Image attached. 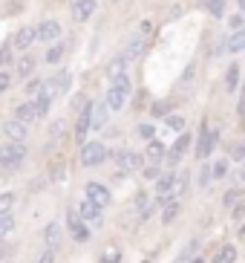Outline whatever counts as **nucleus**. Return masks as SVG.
<instances>
[{
	"instance_id": "nucleus-6",
	"label": "nucleus",
	"mask_w": 245,
	"mask_h": 263,
	"mask_svg": "<svg viewBox=\"0 0 245 263\" xmlns=\"http://www.w3.org/2000/svg\"><path fill=\"white\" fill-rule=\"evenodd\" d=\"M191 145H193L191 133H179V139L173 142V147L168 151V165H173V168H176V165L182 162V156L188 154V147H191Z\"/></svg>"
},
{
	"instance_id": "nucleus-47",
	"label": "nucleus",
	"mask_w": 245,
	"mask_h": 263,
	"mask_svg": "<svg viewBox=\"0 0 245 263\" xmlns=\"http://www.w3.org/2000/svg\"><path fill=\"white\" fill-rule=\"evenodd\" d=\"M58 133H64V124L55 122V124H52V136H58Z\"/></svg>"
},
{
	"instance_id": "nucleus-23",
	"label": "nucleus",
	"mask_w": 245,
	"mask_h": 263,
	"mask_svg": "<svg viewBox=\"0 0 245 263\" xmlns=\"http://www.w3.org/2000/svg\"><path fill=\"white\" fill-rule=\"evenodd\" d=\"M239 64H231L228 67V72H225V90L228 93H237V87H239Z\"/></svg>"
},
{
	"instance_id": "nucleus-49",
	"label": "nucleus",
	"mask_w": 245,
	"mask_h": 263,
	"mask_svg": "<svg viewBox=\"0 0 245 263\" xmlns=\"http://www.w3.org/2000/svg\"><path fill=\"white\" fill-rule=\"evenodd\" d=\"M145 263H153V260H145Z\"/></svg>"
},
{
	"instance_id": "nucleus-38",
	"label": "nucleus",
	"mask_w": 245,
	"mask_h": 263,
	"mask_svg": "<svg viewBox=\"0 0 245 263\" xmlns=\"http://www.w3.org/2000/svg\"><path fill=\"white\" fill-rule=\"evenodd\" d=\"M12 87V72H0V96Z\"/></svg>"
},
{
	"instance_id": "nucleus-9",
	"label": "nucleus",
	"mask_w": 245,
	"mask_h": 263,
	"mask_svg": "<svg viewBox=\"0 0 245 263\" xmlns=\"http://www.w3.org/2000/svg\"><path fill=\"white\" fill-rule=\"evenodd\" d=\"M32 44H35V26H21V29L15 32V38H12V47H15L17 52H26Z\"/></svg>"
},
{
	"instance_id": "nucleus-1",
	"label": "nucleus",
	"mask_w": 245,
	"mask_h": 263,
	"mask_svg": "<svg viewBox=\"0 0 245 263\" xmlns=\"http://www.w3.org/2000/svg\"><path fill=\"white\" fill-rule=\"evenodd\" d=\"M130 78L124 76L118 78V81H113L107 90V99H104V104H107V110H121L124 104H127V99H130Z\"/></svg>"
},
{
	"instance_id": "nucleus-11",
	"label": "nucleus",
	"mask_w": 245,
	"mask_h": 263,
	"mask_svg": "<svg viewBox=\"0 0 245 263\" xmlns=\"http://www.w3.org/2000/svg\"><path fill=\"white\" fill-rule=\"evenodd\" d=\"M3 133H6L9 142H23L26 139V124L17 122V119H6L3 122Z\"/></svg>"
},
{
	"instance_id": "nucleus-19",
	"label": "nucleus",
	"mask_w": 245,
	"mask_h": 263,
	"mask_svg": "<svg viewBox=\"0 0 245 263\" xmlns=\"http://www.w3.org/2000/svg\"><path fill=\"white\" fill-rule=\"evenodd\" d=\"M15 119H17V122H23V124H29V122H35V119H38V110H35V104H32V101H23V104H17Z\"/></svg>"
},
{
	"instance_id": "nucleus-48",
	"label": "nucleus",
	"mask_w": 245,
	"mask_h": 263,
	"mask_svg": "<svg viewBox=\"0 0 245 263\" xmlns=\"http://www.w3.org/2000/svg\"><path fill=\"white\" fill-rule=\"evenodd\" d=\"M3 252H6V249H3V243H0V257H3Z\"/></svg>"
},
{
	"instance_id": "nucleus-42",
	"label": "nucleus",
	"mask_w": 245,
	"mask_h": 263,
	"mask_svg": "<svg viewBox=\"0 0 245 263\" xmlns=\"http://www.w3.org/2000/svg\"><path fill=\"white\" fill-rule=\"evenodd\" d=\"M9 61H12V49L0 47V67H3V64H9Z\"/></svg>"
},
{
	"instance_id": "nucleus-44",
	"label": "nucleus",
	"mask_w": 245,
	"mask_h": 263,
	"mask_svg": "<svg viewBox=\"0 0 245 263\" xmlns=\"http://www.w3.org/2000/svg\"><path fill=\"white\" fill-rule=\"evenodd\" d=\"M208 179H211V171H208V165H202V174H199V185H208Z\"/></svg>"
},
{
	"instance_id": "nucleus-36",
	"label": "nucleus",
	"mask_w": 245,
	"mask_h": 263,
	"mask_svg": "<svg viewBox=\"0 0 245 263\" xmlns=\"http://www.w3.org/2000/svg\"><path fill=\"white\" fill-rule=\"evenodd\" d=\"M168 110H170L168 101H159V104H153V107H150V113H153V119H161V116H168Z\"/></svg>"
},
{
	"instance_id": "nucleus-26",
	"label": "nucleus",
	"mask_w": 245,
	"mask_h": 263,
	"mask_svg": "<svg viewBox=\"0 0 245 263\" xmlns=\"http://www.w3.org/2000/svg\"><path fill=\"white\" fill-rule=\"evenodd\" d=\"M12 232H15V217L12 214H0V240L9 237Z\"/></svg>"
},
{
	"instance_id": "nucleus-5",
	"label": "nucleus",
	"mask_w": 245,
	"mask_h": 263,
	"mask_svg": "<svg viewBox=\"0 0 245 263\" xmlns=\"http://www.w3.org/2000/svg\"><path fill=\"white\" fill-rule=\"evenodd\" d=\"M216 145H219V130H211V127H205V130L199 133V142H196V159H205V156H211L216 151Z\"/></svg>"
},
{
	"instance_id": "nucleus-24",
	"label": "nucleus",
	"mask_w": 245,
	"mask_h": 263,
	"mask_svg": "<svg viewBox=\"0 0 245 263\" xmlns=\"http://www.w3.org/2000/svg\"><path fill=\"white\" fill-rule=\"evenodd\" d=\"M242 49H245V32L239 29L225 41V52H242Z\"/></svg>"
},
{
	"instance_id": "nucleus-43",
	"label": "nucleus",
	"mask_w": 245,
	"mask_h": 263,
	"mask_svg": "<svg viewBox=\"0 0 245 263\" xmlns=\"http://www.w3.org/2000/svg\"><path fill=\"white\" fill-rule=\"evenodd\" d=\"M38 263H55V252H49V249H46L44 255L38 257Z\"/></svg>"
},
{
	"instance_id": "nucleus-8",
	"label": "nucleus",
	"mask_w": 245,
	"mask_h": 263,
	"mask_svg": "<svg viewBox=\"0 0 245 263\" xmlns=\"http://www.w3.org/2000/svg\"><path fill=\"white\" fill-rule=\"evenodd\" d=\"M61 24L58 21H44V24L35 29V41H44V44H55V41L61 38Z\"/></svg>"
},
{
	"instance_id": "nucleus-32",
	"label": "nucleus",
	"mask_w": 245,
	"mask_h": 263,
	"mask_svg": "<svg viewBox=\"0 0 245 263\" xmlns=\"http://www.w3.org/2000/svg\"><path fill=\"white\" fill-rule=\"evenodd\" d=\"M15 209V194H0V214H12Z\"/></svg>"
},
{
	"instance_id": "nucleus-20",
	"label": "nucleus",
	"mask_w": 245,
	"mask_h": 263,
	"mask_svg": "<svg viewBox=\"0 0 245 263\" xmlns=\"http://www.w3.org/2000/svg\"><path fill=\"white\" fill-rule=\"evenodd\" d=\"M237 260V249L231 246V243H225V246H219L214 252V257H211V263H234Z\"/></svg>"
},
{
	"instance_id": "nucleus-35",
	"label": "nucleus",
	"mask_w": 245,
	"mask_h": 263,
	"mask_svg": "<svg viewBox=\"0 0 245 263\" xmlns=\"http://www.w3.org/2000/svg\"><path fill=\"white\" fill-rule=\"evenodd\" d=\"M168 119V127L170 130H185V116H179V113H170V116H165Z\"/></svg>"
},
{
	"instance_id": "nucleus-40",
	"label": "nucleus",
	"mask_w": 245,
	"mask_h": 263,
	"mask_svg": "<svg viewBox=\"0 0 245 263\" xmlns=\"http://www.w3.org/2000/svg\"><path fill=\"white\" fill-rule=\"evenodd\" d=\"M228 26H231V32H239V29H242V15H234L228 21Z\"/></svg>"
},
{
	"instance_id": "nucleus-30",
	"label": "nucleus",
	"mask_w": 245,
	"mask_h": 263,
	"mask_svg": "<svg viewBox=\"0 0 245 263\" xmlns=\"http://www.w3.org/2000/svg\"><path fill=\"white\" fill-rule=\"evenodd\" d=\"M64 52H67L64 41H61V44H52V47H49V52H46V61H49V64H58V61L64 58Z\"/></svg>"
},
{
	"instance_id": "nucleus-39",
	"label": "nucleus",
	"mask_w": 245,
	"mask_h": 263,
	"mask_svg": "<svg viewBox=\"0 0 245 263\" xmlns=\"http://www.w3.org/2000/svg\"><path fill=\"white\" fill-rule=\"evenodd\" d=\"M40 84H44V78H32L29 84H26V93H29V96H38Z\"/></svg>"
},
{
	"instance_id": "nucleus-10",
	"label": "nucleus",
	"mask_w": 245,
	"mask_h": 263,
	"mask_svg": "<svg viewBox=\"0 0 245 263\" xmlns=\"http://www.w3.org/2000/svg\"><path fill=\"white\" fill-rule=\"evenodd\" d=\"M95 6H98V0H72V17H75L78 24H84V21L92 17Z\"/></svg>"
},
{
	"instance_id": "nucleus-50",
	"label": "nucleus",
	"mask_w": 245,
	"mask_h": 263,
	"mask_svg": "<svg viewBox=\"0 0 245 263\" xmlns=\"http://www.w3.org/2000/svg\"><path fill=\"white\" fill-rule=\"evenodd\" d=\"M199 3H205V0H199Z\"/></svg>"
},
{
	"instance_id": "nucleus-3",
	"label": "nucleus",
	"mask_w": 245,
	"mask_h": 263,
	"mask_svg": "<svg viewBox=\"0 0 245 263\" xmlns=\"http://www.w3.org/2000/svg\"><path fill=\"white\" fill-rule=\"evenodd\" d=\"M104 159H107L104 142H84V145H81V165H84V168H95V165H101Z\"/></svg>"
},
{
	"instance_id": "nucleus-4",
	"label": "nucleus",
	"mask_w": 245,
	"mask_h": 263,
	"mask_svg": "<svg viewBox=\"0 0 245 263\" xmlns=\"http://www.w3.org/2000/svg\"><path fill=\"white\" fill-rule=\"evenodd\" d=\"M67 232H69V237L78 240V243H87V240L92 237L87 223L78 217V211H67Z\"/></svg>"
},
{
	"instance_id": "nucleus-12",
	"label": "nucleus",
	"mask_w": 245,
	"mask_h": 263,
	"mask_svg": "<svg viewBox=\"0 0 245 263\" xmlns=\"http://www.w3.org/2000/svg\"><path fill=\"white\" fill-rule=\"evenodd\" d=\"M75 211H78V217H81L84 223H101V209L95 205V202H90L87 197L81 200V205H78Z\"/></svg>"
},
{
	"instance_id": "nucleus-31",
	"label": "nucleus",
	"mask_w": 245,
	"mask_h": 263,
	"mask_svg": "<svg viewBox=\"0 0 245 263\" xmlns=\"http://www.w3.org/2000/svg\"><path fill=\"white\" fill-rule=\"evenodd\" d=\"M156 197L159 200H168L170 197V177H159V182H156Z\"/></svg>"
},
{
	"instance_id": "nucleus-34",
	"label": "nucleus",
	"mask_w": 245,
	"mask_h": 263,
	"mask_svg": "<svg viewBox=\"0 0 245 263\" xmlns=\"http://www.w3.org/2000/svg\"><path fill=\"white\" fill-rule=\"evenodd\" d=\"M98 263H121V252H118V249H107V252L98 257Z\"/></svg>"
},
{
	"instance_id": "nucleus-2",
	"label": "nucleus",
	"mask_w": 245,
	"mask_h": 263,
	"mask_svg": "<svg viewBox=\"0 0 245 263\" xmlns=\"http://www.w3.org/2000/svg\"><path fill=\"white\" fill-rule=\"evenodd\" d=\"M26 159V145L23 142H6L0 145V165L3 168H21Z\"/></svg>"
},
{
	"instance_id": "nucleus-16",
	"label": "nucleus",
	"mask_w": 245,
	"mask_h": 263,
	"mask_svg": "<svg viewBox=\"0 0 245 263\" xmlns=\"http://www.w3.org/2000/svg\"><path fill=\"white\" fill-rule=\"evenodd\" d=\"M107 78L110 81H118V78H124L127 76V58L124 55H118V58H113V61H107Z\"/></svg>"
},
{
	"instance_id": "nucleus-15",
	"label": "nucleus",
	"mask_w": 245,
	"mask_h": 263,
	"mask_svg": "<svg viewBox=\"0 0 245 263\" xmlns=\"http://www.w3.org/2000/svg\"><path fill=\"white\" fill-rule=\"evenodd\" d=\"M44 243L49 252H55V249H61V223H49L44 229Z\"/></svg>"
},
{
	"instance_id": "nucleus-46",
	"label": "nucleus",
	"mask_w": 245,
	"mask_h": 263,
	"mask_svg": "<svg viewBox=\"0 0 245 263\" xmlns=\"http://www.w3.org/2000/svg\"><path fill=\"white\" fill-rule=\"evenodd\" d=\"M242 156H245V147H242V145H237V147H234V159H237V162H239Z\"/></svg>"
},
{
	"instance_id": "nucleus-7",
	"label": "nucleus",
	"mask_w": 245,
	"mask_h": 263,
	"mask_svg": "<svg viewBox=\"0 0 245 263\" xmlns=\"http://www.w3.org/2000/svg\"><path fill=\"white\" fill-rule=\"evenodd\" d=\"M84 197L90 202H95L98 209H107V205H110V191H107V185H101V182H87V185H84Z\"/></svg>"
},
{
	"instance_id": "nucleus-29",
	"label": "nucleus",
	"mask_w": 245,
	"mask_h": 263,
	"mask_svg": "<svg viewBox=\"0 0 245 263\" xmlns=\"http://www.w3.org/2000/svg\"><path fill=\"white\" fill-rule=\"evenodd\" d=\"M228 159H216V162H214V168H208V171H211V177H214V179H225V177H228Z\"/></svg>"
},
{
	"instance_id": "nucleus-14",
	"label": "nucleus",
	"mask_w": 245,
	"mask_h": 263,
	"mask_svg": "<svg viewBox=\"0 0 245 263\" xmlns=\"http://www.w3.org/2000/svg\"><path fill=\"white\" fill-rule=\"evenodd\" d=\"M118 165H121L124 171H138L145 165V156L136 154V151H121V154H118Z\"/></svg>"
},
{
	"instance_id": "nucleus-17",
	"label": "nucleus",
	"mask_w": 245,
	"mask_h": 263,
	"mask_svg": "<svg viewBox=\"0 0 245 263\" xmlns=\"http://www.w3.org/2000/svg\"><path fill=\"white\" fill-rule=\"evenodd\" d=\"M87 133H90V104H84L81 116H78V124H75V139L84 145L87 142Z\"/></svg>"
},
{
	"instance_id": "nucleus-37",
	"label": "nucleus",
	"mask_w": 245,
	"mask_h": 263,
	"mask_svg": "<svg viewBox=\"0 0 245 263\" xmlns=\"http://www.w3.org/2000/svg\"><path fill=\"white\" fill-rule=\"evenodd\" d=\"M196 246H199V243H196V240H193V243H188V249H185L182 255H179V260L176 263H188L193 257V252H196Z\"/></svg>"
},
{
	"instance_id": "nucleus-22",
	"label": "nucleus",
	"mask_w": 245,
	"mask_h": 263,
	"mask_svg": "<svg viewBox=\"0 0 245 263\" xmlns=\"http://www.w3.org/2000/svg\"><path fill=\"white\" fill-rule=\"evenodd\" d=\"M35 67H38V64H35V58H32V55H23L21 61L15 64V76L17 78H29L32 72H35Z\"/></svg>"
},
{
	"instance_id": "nucleus-25",
	"label": "nucleus",
	"mask_w": 245,
	"mask_h": 263,
	"mask_svg": "<svg viewBox=\"0 0 245 263\" xmlns=\"http://www.w3.org/2000/svg\"><path fill=\"white\" fill-rule=\"evenodd\" d=\"M179 211H182L179 200H168V202H165V214H161V223H173Z\"/></svg>"
},
{
	"instance_id": "nucleus-41",
	"label": "nucleus",
	"mask_w": 245,
	"mask_h": 263,
	"mask_svg": "<svg viewBox=\"0 0 245 263\" xmlns=\"http://www.w3.org/2000/svg\"><path fill=\"white\" fill-rule=\"evenodd\" d=\"M138 136H145V139H153L156 130L150 127V124H141V127H138Z\"/></svg>"
},
{
	"instance_id": "nucleus-13",
	"label": "nucleus",
	"mask_w": 245,
	"mask_h": 263,
	"mask_svg": "<svg viewBox=\"0 0 245 263\" xmlns=\"http://www.w3.org/2000/svg\"><path fill=\"white\" fill-rule=\"evenodd\" d=\"M161 159H165V145H161L159 139H150L147 142V151H145V162L147 165H161Z\"/></svg>"
},
{
	"instance_id": "nucleus-33",
	"label": "nucleus",
	"mask_w": 245,
	"mask_h": 263,
	"mask_svg": "<svg viewBox=\"0 0 245 263\" xmlns=\"http://www.w3.org/2000/svg\"><path fill=\"white\" fill-rule=\"evenodd\" d=\"M205 6H208V12L214 17H222V12H225V0H205Z\"/></svg>"
},
{
	"instance_id": "nucleus-18",
	"label": "nucleus",
	"mask_w": 245,
	"mask_h": 263,
	"mask_svg": "<svg viewBox=\"0 0 245 263\" xmlns=\"http://www.w3.org/2000/svg\"><path fill=\"white\" fill-rule=\"evenodd\" d=\"M107 116H110V110H107L104 101L95 104V107H90V127H104V124H107Z\"/></svg>"
},
{
	"instance_id": "nucleus-21",
	"label": "nucleus",
	"mask_w": 245,
	"mask_h": 263,
	"mask_svg": "<svg viewBox=\"0 0 245 263\" xmlns=\"http://www.w3.org/2000/svg\"><path fill=\"white\" fill-rule=\"evenodd\" d=\"M188 182H191V177L185 174V171H179V174H170V194H185L188 191Z\"/></svg>"
},
{
	"instance_id": "nucleus-45",
	"label": "nucleus",
	"mask_w": 245,
	"mask_h": 263,
	"mask_svg": "<svg viewBox=\"0 0 245 263\" xmlns=\"http://www.w3.org/2000/svg\"><path fill=\"white\" fill-rule=\"evenodd\" d=\"M145 177H147V179L159 177V165H150V168H145Z\"/></svg>"
},
{
	"instance_id": "nucleus-28",
	"label": "nucleus",
	"mask_w": 245,
	"mask_h": 263,
	"mask_svg": "<svg viewBox=\"0 0 245 263\" xmlns=\"http://www.w3.org/2000/svg\"><path fill=\"white\" fill-rule=\"evenodd\" d=\"M153 209H156V202L150 205V200H147V194H138V197H136V211H138V217H147Z\"/></svg>"
},
{
	"instance_id": "nucleus-27",
	"label": "nucleus",
	"mask_w": 245,
	"mask_h": 263,
	"mask_svg": "<svg viewBox=\"0 0 245 263\" xmlns=\"http://www.w3.org/2000/svg\"><path fill=\"white\" fill-rule=\"evenodd\" d=\"M145 44H141V38H130L127 41V49H124V58H138V55L145 52Z\"/></svg>"
}]
</instances>
